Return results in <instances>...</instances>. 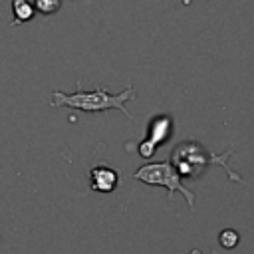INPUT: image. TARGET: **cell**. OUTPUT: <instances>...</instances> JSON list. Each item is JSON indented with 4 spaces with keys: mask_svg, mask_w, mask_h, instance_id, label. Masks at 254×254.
Instances as JSON below:
<instances>
[{
    "mask_svg": "<svg viewBox=\"0 0 254 254\" xmlns=\"http://www.w3.org/2000/svg\"><path fill=\"white\" fill-rule=\"evenodd\" d=\"M119 183V173L107 165H95L89 171V187L97 192H111Z\"/></svg>",
    "mask_w": 254,
    "mask_h": 254,
    "instance_id": "4",
    "label": "cell"
},
{
    "mask_svg": "<svg viewBox=\"0 0 254 254\" xmlns=\"http://www.w3.org/2000/svg\"><path fill=\"white\" fill-rule=\"evenodd\" d=\"M155 149H157V147H155L149 139H147L145 143H141V145H139V153H141V157H151V155L155 153Z\"/></svg>",
    "mask_w": 254,
    "mask_h": 254,
    "instance_id": "9",
    "label": "cell"
},
{
    "mask_svg": "<svg viewBox=\"0 0 254 254\" xmlns=\"http://www.w3.org/2000/svg\"><path fill=\"white\" fill-rule=\"evenodd\" d=\"M238 240H240V236H238V232L236 230H232V228H226V230H222L220 232V236H218V242H220V246L222 248H234L236 244H238Z\"/></svg>",
    "mask_w": 254,
    "mask_h": 254,
    "instance_id": "8",
    "label": "cell"
},
{
    "mask_svg": "<svg viewBox=\"0 0 254 254\" xmlns=\"http://www.w3.org/2000/svg\"><path fill=\"white\" fill-rule=\"evenodd\" d=\"M171 131H173V119L171 117H167V115L153 117V121L149 125V141L155 147L157 145H163L171 137Z\"/></svg>",
    "mask_w": 254,
    "mask_h": 254,
    "instance_id": "5",
    "label": "cell"
},
{
    "mask_svg": "<svg viewBox=\"0 0 254 254\" xmlns=\"http://www.w3.org/2000/svg\"><path fill=\"white\" fill-rule=\"evenodd\" d=\"M12 12H14V24H24L34 18V6L30 0H12Z\"/></svg>",
    "mask_w": 254,
    "mask_h": 254,
    "instance_id": "6",
    "label": "cell"
},
{
    "mask_svg": "<svg viewBox=\"0 0 254 254\" xmlns=\"http://www.w3.org/2000/svg\"><path fill=\"white\" fill-rule=\"evenodd\" d=\"M133 177L145 185H153V187H165L169 190V198H173L175 190L177 192H183V196L187 198V204L192 206L194 204V194L183 185V177L177 173V169L169 163V161H163V163H151V165H143L139 167Z\"/></svg>",
    "mask_w": 254,
    "mask_h": 254,
    "instance_id": "3",
    "label": "cell"
},
{
    "mask_svg": "<svg viewBox=\"0 0 254 254\" xmlns=\"http://www.w3.org/2000/svg\"><path fill=\"white\" fill-rule=\"evenodd\" d=\"M135 95H137V91L131 85L123 93H117V95L115 93H109L105 87H97L93 91L79 89V91H75L71 95L62 93V91H54L52 93V105L54 107H75V109L89 111V113H93V111H105V109H111L113 107V109L123 111L129 119H133V115L127 111L125 103L129 99H133Z\"/></svg>",
    "mask_w": 254,
    "mask_h": 254,
    "instance_id": "1",
    "label": "cell"
},
{
    "mask_svg": "<svg viewBox=\"0 0 254 254\" xmlns=\"http://www.w3.org/2000/svg\"><path fill=\"white\" fill-rule=\"evenodd\" d=\"M60 6H62V0H34V10H38L44 16L58 12Z\"/></svg>",
    "mask_w": 254,
    "mask_h": 254,
    "instance_id": "7",
    "label": "cell"
},
{
    "mask_svg": "<svg viewBox=\"0 0 254 254\" xmlns=\"http://www.w3.org/2000/svg\"><path fill=\"white\" fill-rule=\"evenodd\" d=\"M230 155H232V151H226V153L220 157V155H214V153L206 151V149H204L200 143H196V141H185V143H181V145L177 147V151L173 153V163H175L173 167L177 169V173H179L181 177H196V175H200L202 169H206L208 163H218V165H222V167L226 169V173H228L230 179L242 183V179H240L238 175H234V173L226 167V159H228Z\"/></svg>",
    "mask_w": 254,
    "mask_h": 254,
    "instance_id": "2",
    "label": "cell"
}]
</instances>
